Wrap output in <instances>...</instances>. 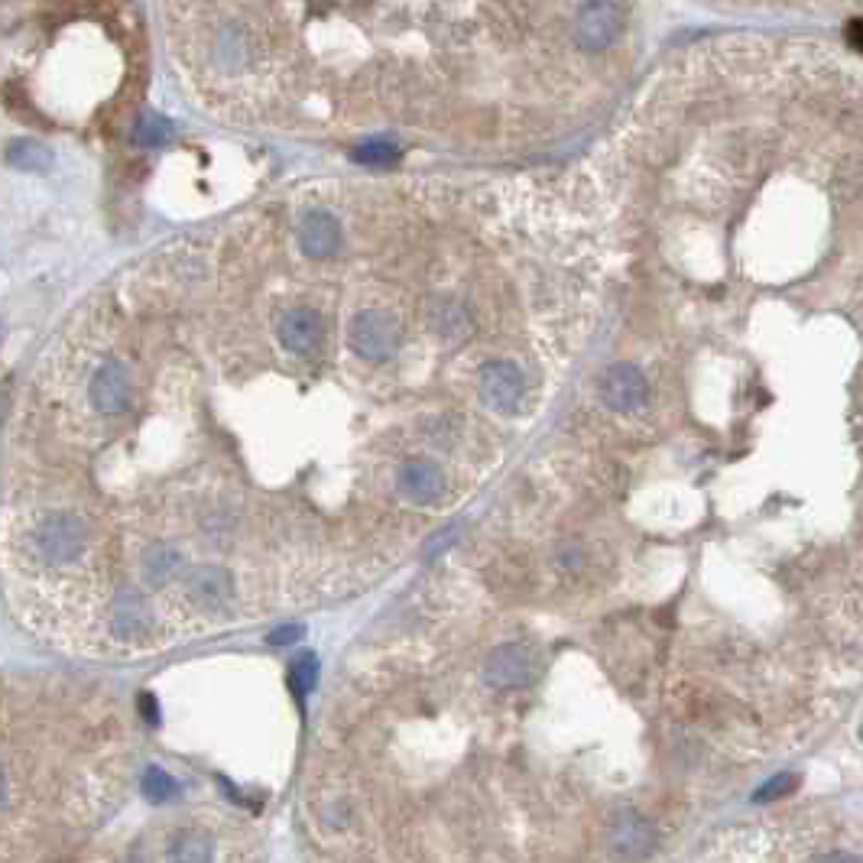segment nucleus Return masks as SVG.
<instances>
[{
  "label": "nucleus",
  "instance_id": "obj_1",
  "mask_svg": "<svg viewBox=\"0 0 863 863\" xmlns=\"http://www.w3.org/2000/svg\"><path fill=\"white\" fill-rule=\"evenodd\" d=\"M20 552L23 562L39 572H65L88 559L91 529L72 510H46L26 526Z\"/></svg>",
  "mask_w": 863,
  "mask_h": 863
},
{
  "label": "nucleus",
  "instance_id": "obj_2",
  "mask_svg": "<svg viewBox=\"0 0 863 863\" xmlns=\"http://www.w3.org/2000/svg\"><path fill=\"white\" fill-rule=\"evenodd\" d=\"M104 633H108L117 646L150 643L156 633V617L150 610V601L137 591L114 594L108 607H104Z\"/></svg>",
  "mask_w": 863,
  "mask_h": 863
},
{
  "label": "nucleus",
  "instance_id": "obj_3",
  "mask_svg": "<svg viewBox=\"0 0 863 863\" xmlns=\"http://www.w3.org/2000/svg\"><path fill=\"white\" fill-rule=\"evenodd\" d=\"M400 325L396 318L380 312V309H361L348 325V341L354 354H361L364 361L383 364L400 351Z\"/></svg>",
  "mask_w": 863,
  "mask_h": 863
},
{
  "label": "nucleus",
  "instance_id": "obj_4",
  "mask_svg": "<svg viewBox=\"0 0 863 863\" xmlns=\"http://www.w3.org/2000/svg\"><path fill=\"white\" fill-rule=\"evenodd\" d=\"M656 828L646 815H640L636 808H620V812L610 815L607 821V847L614 851V857L627 860V863H640L656 851Z\"/></svg>",
  "mask_w": 863,
  "mask_h": 863
},
{
  "label": "nucleus",
  "instance_id": "obj_5",
  "mask_svg": "<svg viewBox=\"0 0 863 863\" xmlns=\"http://www.w3.org/2000/svg\"><path fill=\"white\" fill-rule=\"evenodd\" d=\"M179 594L192 610H202V614H221V610L231 604L234 581H231L228 568L198 565V568H192V572H185Z\"/></svg>",
  "mask_w": 863,
  "mask_h": 863
},
{
  "label": "nucleus",
  "instance_id": "obj_6",
  "mask_svg": "<svg viewBox=\"0 0 863 863\" xmlns=\"http://www.w3.org/2000/svg\"><path fill=\"white\" fill-rule=\"evenodd\" d=\"M481 400L500 416H513L526 396V377L513 361H490L477 377Z\"/></svg>",
  "mask_w": 863,
  "mask_h": 863
},
{
  "label": "nucleus",
  "instance_id": "obj_7",
  "mask_svg": "<svg viewBox=\"0 0 863 863\" xmlns=\"http://www.w3.org/2000/svg\"><path fill=\"white\" fill-rule=\"evenodd\" d=\"M623 26L620 0H588L575 17V43L584 52H601L617 39Z\"/></svg>",
  "mask_w": 863,
  "mask_h": 863
},
{
  "label": "nucleus",
  "instance_id": "obj_8",
  "mask_svg": "<svg viewBox=\"0 0 863 863\" xmlns=\"http://www.w3.org/2000/svg\"><path fill=\"white\" fill-rule=\"evenodd\" d=\"M484 675H487V682L497 685V688L529 685V682H536V675H539V656L523 643L497 646L487 659Z\"/></svg>",
  "mask_w": 863,
  "mask_h": 863
},
{
  "label": "nucleus",
  "instance_id": "obj_9",
  "mask_svg": "<svg viewBox=\"0 0 863 863\" xmlns=\"http://www.w3.org/2000/svg\"><path fill=\"white\" fill-rule=\"evenodd\" d=\"M91 406L98 409L101 416H121L127 413L130 406V396H134V387H130V374L121 361H104L95 377H91Z\"/></svg>",
  "mask_w": 863,
  "mask_h": 863
},
{
  "label": "nucleus",
  "instance_id": "obj_10",
  "mask_svg": "<svg viewBox=\"0 0 863 863\" xmlns=\"http://www.w3.org/2000/svg\"><path fill=\"white\" fill-rule=\"evenodd\" d=\"M649 396V383L640 367L633 364H614L601 380V400L614 409V413H633L640 409Z\"/></svg>",
  "mask_w": 863,
  "mask_h": 863
},
{
  "label": "nucleus",
  "instance_id": "obj_11",
  "mask_svg": "<svg viewBox=\"0 0 863 863\" xmlns=\"http://www.w3.org/2000/svg\"><path fill=\"white\" fill-rule=\"evenodd\" d=\"M280 341L283 348L299 354V357H312L318 348H322L325 341V325H322V315H318L315 309H305V305H299V309H289L283 318H280Z\"/></svg>",
  "mask_w": 863,
  "mask_h": 863
},
{
  "label": "nucleus",
  "instance_id": "obj_12",
  "mask_svg": "<svg viewBox=\"0 0 863 863\" xmlns=\"http://www.w3.org/2000/svg\"><path fill=\"white\" fill-rule=\"evenodd\" d=\"M299 244L302 254L312 260H331L341 247V228L335 215H328L325 208H312L309 215L302 218L299 228Z\"/></svg>",
  "mask_w": 863,
  "mask_h": 863
},
{
  "label": "nucleus",
  "instance_id": "obj_13",
  "mask_svg": "<svg viewBox=\"0 0 863 863\" xmlns=\"http://www.w3.org/2000/svg\"><path fill=\"white\" fill-rule=\"evenodd\" d=\"M396 487H400V494L413 503H435L445 490V474L432 458H413L403 464L400 477H396Z\"/></svg>",
  "mask_w": 863,
  "mask_h": 863
},
{
  "label": "nucleus",
  "instance_id": "obj_14",
  "mask_svg": "<svg viewBox=\"0 0 863 863\" xmlns=\"http://www.w3.org/2000/svg\"><path fill=\"white\" fill-rule=\"evenodd\" d=\"M429 325H432L435 335L455 341V338H464L471 331V315H468V309H464L461 302L442 299V302H435L429 309Z\"/></svg>",
  "mask_w": 863,
  "mask_h": 863
},
{
  "label": "nucleus",
  "instance_id": "obj_15",
  "mask_svg": "<svg viewBox=\"0 0 863 863\" xmlns=\"http://www.w3.org/2000/svg\"><path fill=\"white\" fill-rule=\"evenodd\" d=\"M182 568V552L172 546H150L143 552V578L150 584H163L176 578Z\"/></svg>",
  "mask_w": 863,
  "mask_h": 863
},
{
  "label": "nucleus",
  "instance_id": "obj_16",
  "mask_svg": "<svg viewBox=\"0 0 863 863\" xmlns=\"http://www.w3.org/2000/svg\"><path fill=\"white\" fill-rule=\"evenodd\" d=\"M172 863H208L211 860V838L202 831H185L176 834V841L169 847Z\"/></svg>",
  "mask_w": 863,
  "mask_h": 863
},
{
  "label": "nucleus",
  "instance_id": "obj_17",
  "mask_svg": "<svg viewBox=\"0 0 863 863\" xmlns=\"http://www.w3.org/2000/svg\"><path fill=\"white\" fill-rule=\"evenodd\" d=\"M7 159L17 169L39 172V169H46V163H49V150L43 143H36V140H13L7 146Z\"/></svg>",
  "mask_w": 863,
  "mask_h": 863
},
{
  "label": "nucleus",
  "instance_id": "obj_18",
  "mask_svg": "<svg viewBox=\"0 0 863 863\" xmlns=\"http://www.w3.org/2000/svg\"><path fill=\"white\" fill-rule=\"evenodd\" d=\"M289 682H292V692H296V698L309 695L315 688V682H318V659L312 653H302L299 659H292Z\"/></svg>",
  "mask_w": 863,
  "mask_h": 863
},
{
  "label": "nucleus",
  "instance_id": "obj_19",
  "mask_svg": "<svg viewBox=\"0 0 863 863\" xmlns=\"http://www.w3.org/2000/svg\"><path fill=\"white\" fill-rule=\"evenodd\" d=\"M169 137H172V124L163 121V117H156V114L140 117L137 127H134V140L143 146H163V143H169Z\"/></svg>",
  "mask_w": 863,
  "mask_h": 863
},
{
  "label": "nucleus",
  "instance_id": "obj_20",
  "mask_svg": "<svg viewBox=\"0 0 863 863\" xmlns=\"http://www.w3.org/2000/svg\"><path fill=\"white\" fill-rule=\"evenodd\" d=\"M143 792H146V799H150L153 805H163V802L172 799V795H176V779H172L166 769L153 766V769H146Z\"/></svg>",
  "mask_w": 863,
  "mask_h": 863
},
{
  "label": "nucleus",
  "instance_id": "obj_21",
  "mask_svg": "<svg viewBox=\"0 0 863 863\" xmlns=\"http://www.w3.org/2000/svg\"><path fill=\"white\" fill-rule=\"evenodd\" d=\"M354 156L367 166H387V163H396V159H400V150L387 140H370L364 146H357Z\"/></svg>",
  "mask_w": 863,
  "mask_h": 863
},
{
  "label": "nucleus",
  "instance_id": "obj_22",
  "mask_svg": "<svg viewBox=\"0 0 863 863\" xmlns=\"http://www.w3.org/2000/svg\"><path fill=\"white\" fill-rule=\"evenodd\" d=\"M795 786H799V779H795L792 773L773 776L763 789H756V792H753V802H776V799H782V795H789Z\"/></svg>",
  "mask_w": 863,
  "mask_h": 863
},
{
  "label": "nucleus",
  "instance_id": "obj_23",
  "mask_svg": "<svg viewBox=\"0 0 863 863\" xmlns=\"http://www.w3.org/2000/svg\"><path fill=\"white\" fill-rule=\"evenodd\" d=\"M299 636H302V627H296V623H292V627H280V633H273V636H270V643H273V646H280V643L299 640Z\"/></svg>",
  "mask_w": 863,
  "mask_h": 863
},
{
  "label": "nucleus",
  "instance_id": "obj_24",
  "mask_svg": "<svg viewBox=\"0 0 863 863\" xmlns=\"http://www.w3.org/2000/svg\"><path fill=\"white\" fill-rule=\"evenodd\" d=\"M815 863H863V857H857V854H847V851H834V854L818 857Z\"/></svg>",
  "mask_w": 863,
  "mask_h": 863
},
{
  "label": "nucleus",
  "instance_id": "obj_25",
  "mask_svg": "<svg viewBox=\"0 0 863 863\" xmlns=\"http://www.w3.org/2000/svg\"><path fill=\"white\" fill-rule=\"evenodd\" d=\"M847 43L863 52V20H854L851 26H847Z\"/></svg>",
  "mask_w": 863,
  "mask_h": 863
},
{
  "label": "nucleus",
  "instance_id": "obj_26",
  "mask_svg": "<svg viewBox=\"0 0 863 863\" xmlns=\"http://www.w3.org/2000/svg\"><path fill=\"white\" fill-rule=\"evenodd\" d=\"M140 705H143V714H146V718H150V721H156V698L143 695V698H140Z\"/></svg>",
  "mask_w": 863,
  "mask_h": 863
}]
</instances>
